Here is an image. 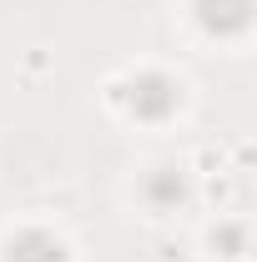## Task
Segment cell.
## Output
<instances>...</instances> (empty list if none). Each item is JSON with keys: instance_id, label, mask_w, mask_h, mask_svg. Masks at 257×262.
<instances>
[{"instance_id": "3957f363", "label": "cell", "mask_w": 257, "mask_h": 262, "mask_svg": "<svg viewBox=\"0 0 257 262\" xmlns=\"http://www.w3.org/2000/svg\"><path fill=\"white\" fill-rule=\"evenodd\" d=\"M5 262H66V247L56 232L46 227H26L10 237V247H5Z\"/></svg>"}, {"instance_id": "7a4b0ae2", "label": "cell", "mask_w": 257, "mask_h": 262, "mask_svg": "<svg viewBox=\"0 0 257 262\" xmlns=\"http://www.w3.org/2000/svg\"><path fill=\"white\" fill-rule=\"evenodd\" d=\"M202 31L212 35H237L247 20H252V0H192Z\"/></svg>"}, {"instance_id": "6da1fadb", "label": "cell", "mask_w": 257, "mask_h": 262, "mask_svg": "<svg viewBox=\"0 0 257 262\" xmlns=\"http://www.w3.org/2000/svg\"><path fill=\"white\" fill-rule=\"evenodd\" d=\"M177 106H182V86H177L172 76L146 71V76L126 81V111L136 116V121H166Z\"/></svg>"}, {"instance_id": "277c9868", "label": "cell", "mask_w": 257, "mask_h": 262, "mask_svg": "<svg viewBox=\"0 0 257 262\" xmlns=\"http://www.w3.org/2000/svg\"><path fill=\"white\" fill-rule=\"evenodd\" d=\"M146 202H152L157 212H172L177 202H187V171H182V166H157V171L146 177Z\"/></svg>"}]
</instances>
